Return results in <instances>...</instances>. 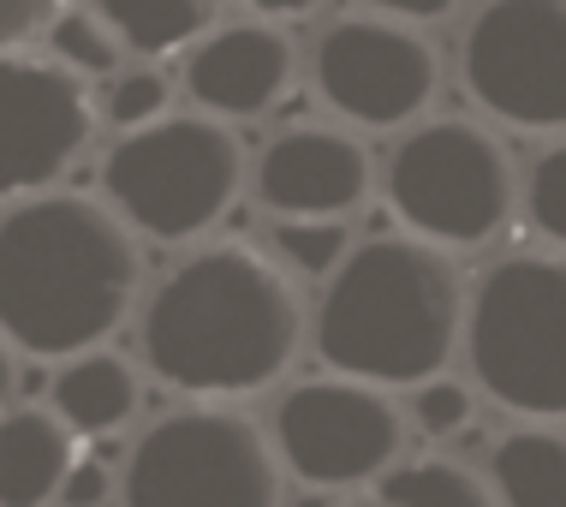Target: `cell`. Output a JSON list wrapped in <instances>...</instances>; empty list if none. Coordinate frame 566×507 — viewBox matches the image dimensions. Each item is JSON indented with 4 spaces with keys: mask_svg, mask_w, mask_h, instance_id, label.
<instances>
[{
    "mask_svg": "<svg viewBox=\"0 0 566 507\" xmlns=\"http://www.w3.org/2000/svg\"><path fill=\"white\" fill-rule=\"evenodd\" d=\"M293 507H381V501L364 496V489H316V496H304Z\"/></svg>",
    "mask_w": 566,
    "mask_h": 507,
    "instance_id": "cell-26",
    "label": "cell"
},
{
    "mask_svg": "<svg viewBox=\"0 0 566 507\" xmlns=\"http://www.w3.org/2000/svg\"><path fill=\"white\" fill-rule=\"evenodd\" d=\"M525 215L531 227L560 245L566 251V144H548L537 162H531V179H525Z\"/></svg>",
    "mask_w": 566,
    "mask_h": 507,
    "instance_id": "cell-22",
    "label": "cell"
},
{
    "mask_svg": "<svg viewBox=\"0 0 566 507\" xmlns=\"http://www.w3.org/2000/svg\"><path fill=\"white\" fill-rule=\"evenodd\" d=\"M298 346V287L274 257L239 239L191 251L144 304V364L167 389L203 401H233L281 382Z\"/></svg>",
    "mask_w": 566,
    "mask_h": 507,
    "instance_id": "cell-1",
    "label": "cell"
},
{
    "mask_svg": "<svg viewBox=\"0 0 566 507\" xmlns=\"http://www.w3.org/2000/svg\"><path fill=\"white\" fill-rule=\"evenodd\" d=\"M49 24H54V7H42V0H0V60Z\"/></svg>",
    "mask_w": 566,
    "mask_h": 507,
    "instance_id": "cell-25",
    "label": "cell"
},
{
    "mask_svg": "<svg viewBox=\"0 0 566 507\" xmlns=\"http://www.w3.org/2000/svg\"><path fill=\"white\" fill-rule=\"evenodd\" d=\"M471 287L448 251L388 234L352 245V257L328 275L311 341L334 376L364 389H423L465 346Z\"/></svg>",
    "mask_w": 566,
    "mask_h": 507,
    "instance_id": "cell-3",
    "label": "cell"
},
{
    "mask_svg": "<svg viewBox=\"0 0 566 507\" xmlns=\"http://www.w3.org/2000/svg\"><path fill=\"white\" fill-rule=\"evenodd\" d=\"M381 179H388V204L411 227V239L436 245V251L495 239L518 204V174L507 144L478 120H423V126H411L394 144Z\"/></svg>",
    "mask_w": 566,
    "mask_h": 507,
    "instance_id": "cell-6",
    "label": "cell"
},
{
    "mask_svg": "<svg viewBox=\"0 0 566 507\" xmlns=\"http://www.w3.org/2000/svg\"><path fill=\"white\" fill-rule=\"evenodd\" d=\"M126 507H281V454L233 406L167 412L137 436L119 478Z\"/></svg>",
    "mask_w": 566,
    "mask_h": 507,
    "instance_id": "cell-7",
    "label": "cell"
},
{
    "mask_svg": "<svg viewBox=\"0 0 566 507\" xmlns=\"http://www.w3.org/2000/svg\"><path fill=\"white\" fill-rule=\"evenodd\" d=\"M167 96H174L167 72L132 66V72H114V79H108L102 114H108V126H119V137H132V132H144V126H156V120H167Z\"/></svg>",
    "mask_w": 566,
    "mask_h": 507,
    "instance_id": "cell-21",
    "label": "cell"
},
{
    "mask_svg": "<svg viewBox=\"0 0 566 507\" xmlns=\"http://www.w3.org/2000/svg\"><path fill=\"white\" fill-rule=\"evenodd\" d=\"M489 489L501 507H566V436L548 424L507 430L489 454Z\"/></svg>",
    "mask_w": 566,
    "mask_h": 507,
    "instance_id": "cell-16",
    "label": "cell"
},
{
    "mask_svg": "<svg viewBox=\"0 0 566 507\" xmlns=\"http://www.w3.org/2000/svg\"><path fill=\"white\" fill-rule=\"evenodd\" d=\"M381 507H501L495 489H489L471 466L459 459H411V466H394L381 478Z\"/></svg>",
    "mask_w": 566,
    "mask_h": 507,
    "instance_id": "cell-18",
    "label": "cell"
},
{
    "mask_svg": "<svg viewBox=\"0 0 566 507\" xmlns=\"http://www.w3.org/2000/svg\"><path fill=\"white\" fill-rule=\"evenodd\" d=\"M102 24L114 30L119 54H174V49H191L197 37H209V24H216V7H203V0H102V7H90Z\"/></svg>",
    "mask_w": 566,
    "mask_h": 507,
    "instance_id": "cell-17",
    "label": "cell"
},
{
    "mask_svg": "<svg viewBox=\"0 0 566 507\" xmlns=\"http://www.w3.org/2000/svg\"><path fill=\"white\" fill-rule=\"evenodd\" d=\"M323 102L352 126L394 132L418 120L441 90V54L400 12H346L311 49Z\"/></svg>",
    "mask_w": 566,
    "mask_h": 507,
    "instance_id": "cell-9",
    "label": "cell"
},
{
    "mask_svg": "<svg viewBox=\"0 0 566 507\" xmlns=\"http://www.w3.org/2000/svg\"><path fill=\"white\" fill-rule=\"evenodd\" d=\"M406 448V412L346 376L298 382L274 406V454L311 489H364Z\"/></svg>",
    "mask_w": 566,
    "mask_h": 507,
    "instance_id": "cell-10",
    "label": "cell"
},
{
    "mask_svg": "<svg viewBox=\"0 0 566 507\" xmlns=\"http://www.w3.org/2000/svg\"><path fill=\"white\" fill-rule=\"evenodd\" d=\"M471 412H478V401H471V389L453 376H436L411 394V418H418L423 436H459V430L471 424Z\"/></svg>",
    "mask_w": 566,
    "mask_h": 507,
    "instance_id": "cell-23",
    "label": "cell"
},
{
    "mask_svg": "<svg viewBox=\"0 0 566 507\" xmlns=\"http://www.w3.org/2000/svg\"><path fill=\"white\" fill-rule=\"evenodd\" d=\"M293 72H298V54L281 24L239 19V24L209 30L191 49L186 96L197 102V114L221 120V126L227 120H256L293 90Z\"/></svg>",
    "mask_w": 566,
    "mask_h": 507,
    "instance_id": "cell-13",
    "label": "cell"
},
{
    "mask_svg": "<svg viewBox=\"0 0 566 507\" xmlns=\"http://www.w3.org/2000/svg\"><path fill=\"white\" fill-rule=\"evenodd\" d=\"M49 54H54V66L60 72H72V79H114L119 72V42H114V30L96 19V12H54V24H49Z\"/></svg>",
    "mask_w": 566,
    "mask_h": 507,
    "instance_id": "cell-19",
    "label": "cell"
},
{
    "mask_svg": "<svg viewBox=\"0 0 566 507\" xmlns=\"http://www.w3.org/2000/svg\"><path fill=\"white\" fill-rule=\"evenodd\" d=\"M370 186V149L340 126H293L256 156V197L281 221H346Z\"/></svg>",
    "mask_w": 566,
    "mask_h": 507,
    "instance_id": "cell-12",
    "label": "cell"
},
{
    "mask_svg": "<svg viewBox=\"0 0 566 507\" xmlns=\"http://www.w3.org/2000/svg\"><path fill=\"white\" fill-rule=\"evenodd\" d=\"M478 389L518 418H566V257L513 251L478 281L465 311Z\"/></svg>",
    "mask_w": 566,
    "mask_h": 507,
    "instance_id": "cell-4",
    "label": "cell"
},
{
    "mask_svg": "<svg viewBox=\"0 0 566 507\" xmlns=\"http://www.w3.org/2000/svg\"><path fill=\"white\" fill-rule=\"evenodd\" d=\"M108 496H114L108 459H72L66 484H60V507H102Z\"/></svg>",
    "mask_w": 566,
    "mask_h": 507,
    "instance_id": "cell-24",
    "label": "cell"
},
{
    "mask_svg": "<svg viewBox=\"0 0 566 507\" xmlns=\"http://www.w3.org/2000/svg\"><path fill=\"white\" fill-rule=\"evenodd\" d=\"M471 102L513 132H566V0L478 7L459 42Z\"/></svg>",
    "mask_w": 566,
    "mask_h": 507,
    "instance_id": "cell-8",
    "label": "cell"
},
{
    "mask_svg": "<svg viewBox=\"0 0 566 507\" xmlns=\"http://www.w3.org/2000/svg\"><path fill=\"white\" fill-rule=\"evenodd\" d=\"M72 472V436L49 406L0 412V507H49Z\"/></svg>",
    "mask_w": 566,
    "mask_h": 507,
    "instance_id": "cell-14",
    "label": "cell"
},
{
    "mask_svg": "<svg viewBox=\"0 0 566 507\" xmlns=\"http://www.w3.org/2000/svg\"><path fill=\"white\" fill-rule=\"evenodd\" d=\"M274 257L293 275L328 281L352 257V234H346V221H274Z\"/></svg>",
    "mask_w": 566,
    "mask_h": 507,
    "instance_id": "cell-20",
    "label": "cell"
},
{
    "mask_svg": "<svg viewBox=\"0 0 566 507\" xmlns=\"http://www.w3.org/2000/svg\"><path fill=\"white\" fill-rule=\"evenodd\" d=\"M244 179L239 132L209 114H179L119 137L102 162V192L108 209L132 234L149 239H197L233 209Z\"/></svg>",
    "mask_w": 566,
    "mask_h": 507,
    "instance_id": "cell-5",
    "label": "cell"
},
{
    "mask_svg": "<svg viewBox=\"0 0 566 507\" xmlns=\"http://www.w3.org/2000/svg\"><path fill=\"white\" fill-rule=\"evenodd\" d=\"M90 90L54 60H0V197H42L90 144Z\"/></svg>",
    "mask_w": 566,
    "mask_h": 507,
    "instance_id": "cell-11",
    "label": "cell"
},
{
    "mask_svg": "<svg viewBox=\"0 0 566 507\" xmlns=\"http://www.w3.org/2000/svg\"><path fill=\"white\" fill-rule=\"evenodd\" d=\"M137 281V234L96 197L42 192L0 215V341L30 359L102 352Z\"/></svg>",
    "mask_w": 566,
    "mask_h": 507,
    "instance_id": "cell-2",
    "label": "cell"
},
{
    "mask_svg": "<svg viewBox=\"0 0 566 507\" xmlns=\"http://www.w3.org/2000/svg\"><path fill=\"white\" fill-rule=\"evenodd\" d=\"M7 389H12V346L0 341V401H7Z\"/></svg>",
    "mask_w": 566,
    "mask_h": 507,
    "instance_id": "cell-27",
    "label": "cell"
},
{
    "mask_svg": "<svg viewBox=\"0 0 566 507\" xmlns=\"http://www.w3.org/2000/svg\"><path fill=\"white\" fill-rule=\"evenodd\" d=\"M137 364L119 359V352H84V359H66L60 376L49 382V406L60 430H78V436H114L119 424L137 412Z\"/></svg>",
    "mask_w": 566,
    "mask_h": 507,
    "instance_id": "cell-15",
    "label": "cell"
}]
</instances>
